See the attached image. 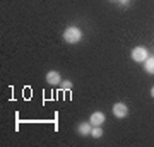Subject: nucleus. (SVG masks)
Here are the masks:
<instances>
[{
  "instance_id": "6e6552de",
  "label": "nucleus",
  "mask_w": 154,
  "mask_h": 147,
  "mask_svg": "<svg viewBox=\"0 0 154 147\" xmlns=\"http://www.w3.org/2000/svg\"><path fill=\"white\" fill-rule=\"evenodd\" d=\"M91 135L94 139H99V137L103 135V130H101V127H93V130H91Z\"/></svg>"
},
{
  "instance_id": "9b49d317",
  "label": "nucleus",
  "mask_w": 154,
  "mask_h": 147,
  "mask_svg": "<svg viewBox=\"0 0 154 147\" xmlns=\"http://www.w3.org/2000/svg\"><path fill=\"white\" fill-rule=\"evenodd\" d=\"M151 96H152V98H154V87H152V89H151Z\"/></svg>"
},
{
  "instance_id": "20e7f679",
  "label": "nucleus",
  "mask_w": 154,
  "mask_h": 147,
  "mask_svg": "<svg viewBox=\"0 0 154 147\" xmlns=\"http://www.w3.org/2000/svg\"><path fill=\"white\" fill-rule=\"evenodd\" d=\"M91 125L93 127H101V123H105V113L101 111H96V113L91 115Z\"/></svg>"
},
{
  "instance_id": "f257e3e1",
  "label": "nucleus",
  "mask_w": 154,
  "mask_h": 147,
  "mask_svg": "<svg viewBox=\"0 0 154 147\" xmlns=\"http://www.w3.org/2000/svg\"><path fill=\"white\" fill-rule=\"evenodd\" d=\"M63 39H65L67 43L70 44H77L81 39H82V33H81V29L75 26H69L63 31Z\"/></svg>"
},
{
  "instance_id": "9d476101",
  "label": "nucleus",
  "mask_w": 154,
  "mask_h": 147,
  "mask_svg": "<svg viewBox=\"0 0 154 147\" xmlns=\"http://www.w3.org/2000/svg\"><path fill=\"white\" fill-rule=\"evenodd\" d=\"M120 4L122 5H128V0H120Z\"/></svg>"
},
{
  "instance_id": "f8f14e48",
  "label": "nucleus",
  "mask_w": 154,
  "mask_h": 147,
  "mask_svg": "<svg viewBox=\"0 0 154 147\" xmlns=\"http://www.w3.org/2000/svg\"><path fill=\"white\" fill-rule=\"evenodd\" d=\"M111 2H113V0H111Z\"/></svg>"
},
{
  "instance_id": "39448f33",
  "label": "nucleus",
  "mask_w": 154,
  "mask_h": 147,
  "mask_svg": "<svg viewBox=\"0 0 154 147\" xmlns=\"http://www.w3.org/2000/svg\"><path fill=\"white\" fill-rule=\"evenodd\" d=\"M46 82H48V84H53V86H55V84H60L62 82L60 74L55 72V70H50L48 74H46Z\"/></svg>"
},
{
  "instance_id": "0eeeda50",
  "label": "nucleus",
  "mask_w": 154,
  "mask_h": 147,
  "mask_svg": "<svg viewBox=\"0 0 154 147\" xmlns=\"http://www.w3.org/2000/svg\"><path fill=\"white\" fill-rule=\"evenodd\" d=\"M144 69L147 74H152L154 75V57H147V60L144 62Z\"/></svg>"
},
{
  "instance_id": "1a4fd4ad",
  "label": "nucleus",
  "mask_w": 154,
  "mask_h": 147,
  "mask_svg": "<svg viewBox=\"0 0 154 147\" xmlns=\"http://www.w3.org/2000/svg\"><path fill=\"white\" fill-rule=\"evenodd\" d=\"M62 89H63V91H70L72 89V82L70 81H63L62 82Z\"/></svg>"
},
{
  "instance_id": "7ed1b4c3",
  "label": "nucleus",
  "mask_w": 154,
  "mask_h": 147,
  "mask_svg": "<svg viewBox=\"0 0 154 147\" xmlns=\"http://www.w3.org/2000/svg\"><path fill=\"white\" fill-rule=\"evenodd\" d=\"M113 115H115L116 118H125L127 115H128V108H127V104H123V103L113 104Z\"/></svg>"
},
{
  "instance_id": "f03ea898",
  "label": "nucleus",
  "mask_w": 154,
  "mask_h": 147,
  "mask_svg": "<svg viewBox=\"0 0 154 147\" xmlns=\"http://www.w3.org/2000/svg\"><path fill=\"white\" fill-rule=\"evenodd\" d=\"M147 50L144 48V46H137V48H134L132 50V60L134 62H137V63H140V62H146L147 60Z\"/></svg>"
},
{
  "instance_id": "423d86ee",
  "label": "nucleus",
  "mask_w": 154,
  "mask_h": 147,
  "mask_svg": "<svg viewBox=\"0 0 154 147\" xmlns=\"http://www.w3.org/2000/svg\"><path fill=\"white\" fill-rule=\"evenodd\" d=\"M91 130H93L91 121H89V123H79V127H77V132H79L81 135H91Z\"/></svg>"
}]
</instances>
